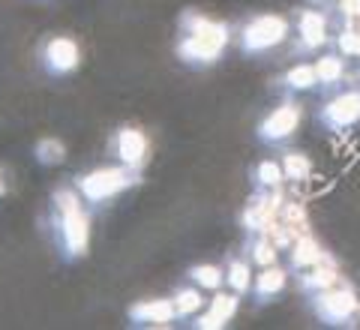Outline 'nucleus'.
I'll return each instance as SVG.
<instances>
[{
  "mask_svg": "<svg viewBox=\"0 0 360 330\" xmlns=\"http://www.w3.org/2000/svg\"><path fill=\"white\" fill-rule=\"evenodd\" d=\"M54 246L66 265L82 261L90 249V213L75 186H60L51 196Z\"/></svg>",
  "mask_w": 360,
  "mask_h": 330,
  "instance_id": "obj_1",
  "label": "nucleus"
},
{
  "mask_svg": "<svg viewBox=\"0 0 360 330\" xmlns=\"http://www.w3.org/2000/svg\"><path fill=\"white\" fill-rule=\"evenodd\" d=\"M180 25H184V37L177 39V49H174L180 63L193 66V70H207V66L222 61L225 45L231 39L229 25L201 13H186Z\"/></svg>",
  "mask_w": 360,
  "mask_h": 330,
  "instance_id": "obj_2",
  "label": "nucleus"
},
{
  "mask_svg": "<svg viewBox=\"0 0 360 330\" xmlns=\"http://www.w3.org/2000/svg\"><path fill=\"white\" fill-rule=\"evenodd\" d=\"M139 184V172H132L127 165H103V168H94V172L87 174H78L72 180V186L78 189V196H82L84 204L90 208H99V204H105L111 198H117L120 192H127L129 186Z\"/></svg>",
  "mask_w": 360,
  "mask_h": 330,
  "instance_id": "obj_3",
  "label": "nucleus"
},
{
  "mask_svg": "<svg viewBox=\"0 0 360 330\" xmlns=\"http://www.w3.org/2000/svg\"><path fill=\"white\" fill-rule=\"evenodd\" d=\"M291 25L285 15H255L252 21H246L238 33V45L243 58H264V54L276 51L279 45L288 39Z\"/></svg>",
  "mask_w": 360,
  "mask_h": 330,
  "instance_id": "obj_4",
  "label": "nucleus"
},
{
  "mask_svg": "<svg viewBox=\"0 0 360 330\" xmlns=\"http://www.w3.org/2000/svg\"><path fill=\"white\" fill-rule=\"evenodd\" d=\"M307 303H309V312L319 318L321 324L328 327H345L352 324L357 312H360V298L352 286H336L324 288V291H315V294H307Z\"/></svg>",
  "mask_w": 360,
  "mask_h": 330,
  "instance_id": "obj_5",
  "label": "nucleus"
},
{
  "mask_svg": "<svg viewBox=\"0 0 360 330\" xmlns=\"http://www.w3.org/2000/svg\"><path fill=\"white\" fill-rule=\"evenodd\" d=\"M300 120H303V106L297 99H285V102H279L276 108H270L267 115L258 120L255 139H258V144H264V147H283L285 141L295 139Z\"/></svg>",
  "mask_w": 360,
  "mask_h": 330,
  "instance_id": "obj_6",
  "label": "nucleus"
},
{
  "mask_svg": "<svg viewBox=\"0 0 360 330\" xmlns=\"http://www.w3.org/2000/svg\"><path fill=\"white\" fill-rule=\"evenodd\" d=\"M319 123L330 132L354 129L360 123V87H340L321 102Z\"/></svg>",
  "mask_w": 360,
  "mask_h": 330,
  "instance_id": "obj_7",
  "label": "nucleus"
},
{
  "mask_svg": "<svg viewBox=\"0 0 360 330\" xmlns=\"http://www.w3.org/2000/svg\"><path fill=\"white\" fill-rule=\"evenodd\" d=\"M37 61H39L45 75L63 78V75H72L78 66H82V49H78V42L72 37L58 33V37H49L39 45Z\"/></svg>",
  "mask_w": 360,
  "mask_h": 330,
  "instance_id": "obj_8",
  "label": "nucleus"
},
{
  "mask_svg": "<svg viewBox=\"0 0 360 330\" xmlns=\"http://www.w3.org/2000/svg\"><path fill=\"white\" fill-rule=\"evenodd\" d=\"M283 186L279 189H255V196L240 213V225L246 234H267L279 220V208H283Z\"/></svg>",
  "mask_w": 360,
  "mask_h": 330,
  "instance_id": "obj_9",
  "label": "nucleus"
},
{
  "mask_svg": "<svg viewBox=\"0 0 360 330\" xmlns=\"http://www.w3.org/2000/svg\"><path fill=\"white\" fill-rule=\"evenodd\" d=\"M111 151H115L117 163L132 168V172H141V165L148 163V153H150V141L139 127H120L111 135Z\"/></svg>",
  "mask_w": 360,
  "mask_h": 330,
  "instance_id": "obj_10",
  "label": "nucleus"
},
{
  "mask_svg": "<svg viewBox=\"0 0 360 330\" xmlns=\"http://www.w3.org/2000/svg\"><path fill=\"white\" fill-rule=\"evenodd\" d=\"M129 324L135 327H168L177 322V310L172 298H148L127 310Z\"/></svg>",
  "mask_w": 360,
  "mask_h": 330,
  "instance_id": "obj_11",
  "label": "nucleus"
},
{
  "mask_svg": "<svg viewBox=\"0 0 360 330\" xmlns=\"http://www.w3.org/2000/svg\"><path fill=\"white\" fill-rule=\"evenodd\" d=\"M328 45V15L321 9H300L297 13V49L300 51H319Z\"/></svg>",
  "mask_w": 360,
  "mask_h": 330,
  "instance_id": "obj_12",
  "label": "nucleus"
},
{
  "mask_svg": "<svg viewBox=\"0 0 360 330\" xmlns=\"http://www.w3.org/2000/svg\"><path fill=\"white\" fill-rule=\"evenodd\" d=\"M285 286H288V270L279 267V261H276V265L258 267V273L252 277V291L250 294H252L255 306H267L285 291Z\"/></svg>",
  "mask_w": 360,
  "mask_h": 330,
  "instance_id": "obj_13",
  "label": "nucleus"
},
{
  "mask_svg": "<svg viewBox=\"0 0 360 330\" xmlns=\"http://www.w3.org/2000/svg\"><path fill=\"white\" fill-rule=\"evenodd\" d=\"M336 282H342V277H340V267L333 265V258H324V261H319V265H312V267L297 273V288L303 294L324 291V288L336 286Z\"/></svg>",
  "mask_w": 360,
  "mask_h": 330,
  "instance_id": "obj_14",
  "label": "nucleus"
},
{
  "mask_svg": "<svg viewBox=\"0 0 360 330\" xmlns=\"http://www.w3.org/2000/svg\"><path fill=\"white\" fill-rule=\"evenodd\" d=\"M274 84L283 90V94H288V96L309 94V90H319V75H315L312 63H295L291 70H285L279 78H274Z\"/></svg>",
  "mask_w": 360,
  "mask_h": 330,
  "instance_id": "obj_15",
  "label": "nucleus"
},
{
  "mask_svg": "<svg viewBox=\"0 0 360 330\" xmlns=\"http://www.w3.org/2000/svg\"><path fill=\"white\" fill-rule=\"evenodd\" d=\"M324 258H330V255L321 249V243L315 241L312 234H300L288 249V270L300 273V270H307L312 265H319V261H324Z\"/></svg>",
  "mask_w": 360,
  "mask_h": 330,
  "instance_id": "obj_16",
  "label": "nucleus"
},
{
  "mask_svg": "<svg viewBox=\"0 0 360 330\" xmlns=\"http://www.w3.org/2000/svg\"><path fill=\"white\" fill-rule=\"evenodd\" d=\"M315 75H319V87L321 90H340L348 78V63L340 51L336 54H321V58H315Z\"/></svg>",
  "mask_w": 360,
  "mask_h": 330,
  "instance_id": "obj_17",
  "label": "nucleus"
},
{
  "mask_svg": "<svg viewBox=\"0 0 360 330\" xmlns=\"http://www.w3.org/2000/svg\"><path fill=\"white\" fill-rule=\"evenodd\" d=\"M172 300H174V310H177V322H189V318H195V315L207 306L205 291H201L198 286H193V282L180 286V288L172 294Z\"/></svg>",
  "mask_w": 360,
  "mask_h": 330,
  "instance_id": "obj_18",
  "label": "nucleus"
},
{
  "mask_svg": "<svg viewBox=\"0 0 360 330\" xmlns=\"http://www.w3.org/2000/svg\"><path fill=\"white\" fill-rule=\"evenodd\" d=\"M225 286L234 294H240V298H246V294L252 291V265L246 255H234L229 265H225Z\"/></svg>",
  "mask_w": 360,
  "mask_h": 330,
  "instance_id": "obj_19",
  "label": "nucleus"
},
{
  "mask_svg": "<svg viewBox=\"0 0 360 330\" xmlns=\"http://www.w3.org/2000/svg\"><path fill=\"white\" fill-rule=\"evenodd\" d=\"M279 165H283V174L291 184H307L312 177V159L303 151H283L279 153Z\"/></svg>",
  "mask_w": 360,
  "mask_h": 330,
  "instance_id": "obj_20",
  "label": "nucleus"
},
{
  "mask_svg": "<svg viewBox=\"0 0 360 330\" xmlns=\"http://www.w3.org/2000/svg\"><path fill=\"white\" fill-rule=\"evenodd\" d=\"M186 282H193L201 291H219L225 288V267L219 265H193L186 270Z\"/></svg>",
  "mask_w": 360,
  "mask_h": 330,
  "instance_id": "obj_21",
  "label": "nucleus"
},
{
  "mask_svg": "<svg viewBox=\"0 0 360 330\" xmlns=\"http://www.w3.org/2000/svg\"><path fill=\"white\" fill-rule=\"evenodd\" d=\"M246 258H250L252 267H267V265H276L279 261V249L274 246L267 234H252L250 241H246Z\"/></svg>",
  "mask_w": 360,
  "mask_h": 330,
  "instance_id": "obj_22",
  "label": "nucleus"
},
{
  "mask_svg": "<svg viewBox=\"0 0 360 330\" xmlns=\"http://www.w3.org/2000/svg\"><path fill=\"white\" fill-rule=\"evenodd\" d=\"M250 180H252L255 189H279L285 184V174H283L279 159H262V163H255V168L250 172Z\"/></svg>",
  "mask_w": 360,
  "mask_h": 330,
  "instance_id": "obj_23",
  "label": "nucleus"
},
{
  "mask_svg": "<svg viewBox=\"0 0 360 330\" xmlns=\"http://www.w3.org/2000/svg\"><path fill=\"white\" fill-rule=\"evenodd\" d=\"M207 310L217 315L219 322L229 324L231 318L238 315V310H240V294H234L231 288H229V291H222V288H219V291H213V298L207 300Z\"/></svg>",
  "mask_w": 360,
  "mask_h": 330,
  "instance_id": "obj_24",
  "label": "nucleus"
},
{
  "mask_svg": "<svg viewBox=\"0 0 360 330\" xmlns=\"http://www.w3.org/2000/svg\"><path fill=\"white\" fill-rule=\"evenodd\" d=\"M33 156H37L39 165H60L66 159V147L60 139H39L33 147Z\"/></svg>",
  "mask_w": 360,
  "mask_h": 330,
  "instance_id": "obj_25",
  "label": "nucleus"
},
{
  "mask_svg": "<svg viewBox=\"0 0 360 330\" xmlns=\"http://www.w3.org/2000/svg\"><path fill=\"white\" fill-rule=\"evenodd\" d=\"M336 51H340L342 58H360V30L342 27L340 37H336Z\"/></svg>",
  "mask_w": 360,
  "mask_h": 330,
  "instance_id": "obj_26",
  "label": "nucleus"
},
{
  "mask_svg": "<svg viewBox=\"0 0 360 330\" xmlns=\"http://www.w3.org/2000/svg\"><path fill=\"white\" fill-rule=\"evenodd\" d=\"M340 15H342V18L360 15V0H340Z\"/></svg>",
  "mask_w": 360,
  "mask_h": 330,
  "instance_id": "obj_27",
  "label": "nucleus"
},
{
  "mask_svg": "<svg viewBox=\"0 0 360 330\" xmlns=\"http://www.w3.org/2000/svg\"><path fill=\"white\" fill-rule=\"evenodd\" d=\"M4 192H6V184H4V177H0V198H4Z\"/></svg>",
  "mask_w": 360,
  "mask_h": 330,
  "instance_id": "obj_28",
  "label": "nucleus"
},
{
  "mask_svg": "<svg viewBox=\"0 0 360 330\" xmlns=\"http://www.w3.org/2000/svg\"><path fill=\"white\" fill-rule=\"evenodd\" d=\"M312 4H319V6H324V4H330V0H312Z\"/></svg>",
  "mask_w": 360,
  "mask_h": 330,
  "instance_id": "obj_29",
  "label": "nucleus"
}]
</instances>
